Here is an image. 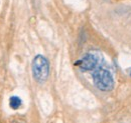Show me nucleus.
<instances>
[{"label": "nucleus", "instance_id": "nucleus-1", "mask_svg": "<svg viewBox=\"0 0 131 123\" xmlns=\"http://www.w3.org/2000/svg\"><path fill=\"white\" fill-rule=\"evenodd\" d=\"M94 85L101 91H111L114 88V78L111 72L100 64L92 72Z\"/></svg>", "mask_w": 131, "mask_h": 123}, {"label": "nucleus", "instance_id": "nucleus-2", "mask_svg": "<svg viewBox=\"0 0 131 123\" xmlns=\"http://www.w3.org/2000/svg\"><path fill=\"white\" fill-rule=\"evenodd\" d=\"M49 74V63L48 59L42 55H36L32 60V75L33 78L39 82H45Z\"/></svg>", "mask_w": 131, "mask_h": 123}, {"label": "nucleus", "instance_id": "nucleus-3", "mask_svg": "<svg viewBox=\"0 0 131 123\" xmlns=\"http://www.w3.org/2000/svg\"><path fill=\"white\" fill-rule=\"evenodd\" d=\"M101 63V59L94 53H86L82 58L75 63V65L79 66L81 70L84 71H93L97 68Z\"/></svg>", "mask_w": 131, "mask_h": 123}, {"label": "nucleus", "instance_id": "nucleus-4", "mask_svg": "<svg viewBox=\"0 0 131 123\" xmlns=\"http://www.w3.org/2000/svg\"><path fill=\"white\" fill-rule=\"evenodd\" d=\"M21 104H22V100L16 95H13V96H11L9 98V106L12 109L16 110V109H18L21 106Z\"/></svg>", "mask_w": 131, "mask_h": 123}, {"label": "nucleus", "instance_id": "nucleus-5", "mask_svg": "<svg viewBox=\"0 0 131 123\" xmlns=\"http://www.w3.org/2000/svg\"><path fill=\"white\" fill-rule=\"evenodd\" d=\"M129 74H130V76H131V68L129 69Z\"/></svg>", "mask_w": 131, "mask_h": 123}, {"label": "nucleus", "instance_id": "nucleus-6", "mask_svg": "<svg viewBox=\"0 0 131 123\" xmlns=\"http://www.w3.org/2000/svg\"><path fill=\"white\" fill-rule=\"evenodd\" d=\"M14 123H21V122H20V121H19V122H14Z\"/></svg>", "mask_w": 131, "mask_h": 123}]
</instances>
